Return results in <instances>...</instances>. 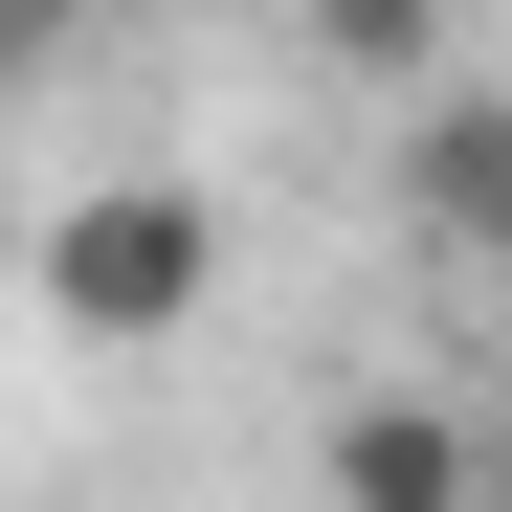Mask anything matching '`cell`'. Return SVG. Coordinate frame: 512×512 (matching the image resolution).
I'll return each instance as SVG.
<instances>
[{"mask_svg":"<svg viewBox=\"0 0 512 512\" xmlns=\"http://www.w3.org/2000/svg\"><path fill=\"white\" fill-rule=\"evenodd\" d=\"M23 290H45L67 357H179V334L223 312V201L201 179H90V201H45Z\"/></svg>","mask_w":512,"mask_h":512,"instance_id":"6da1fadb","label":"cell"},{"mask_svg":"<svg viewBox=\"0 0 512 512\" xmlns=\"http://www.w3.org/2000/svg\"><path fill=\"white\" fill-rule=\"evenodd\" d=\"M401 223H423V268H468V290H512V90H423L401 112Z\"/></svg>","mask_w":512,"mask_h":512,"instance_id":"7a4b0ae2","label":"cell"},{"mask_svg":"<svg viewBox=\"0 0 512 512\" xmlns=\"http://www.w3.org/2000/svg\"><path fill=\"white\" fill-rule=\"evenodd\" d=\"M312 490H334V512H512V468H490V423H468V401H423V379H379V401H334V446H312Z\"/></svg>","mask_w":512,"mask_h":512,"instance_id":"3957f363","label":"cell"},{"mask_svg":"<svg viewBox=\"0 0 512 512\" xmlns=\"http://www.w3.org/2000/svg\"><path fill=\"white\" fill-rule=\"evenodd\" d=\"M312 45L357 67V90H446V67H468V0H312Z\"/></svg>","mask_w":512,"mask_h":512,"instance_id":"277c9868","label":"cell"},{"mask_svg":"<svg viewBox=\"0 0 512 512\" xmlns=\"http://www.w3.org/2000/svg\"><path fill=\"white\" fill-rule=\"evenodd\" d=\"M0 23H45V0H0Z\"/></svg>","mask_w":512,"mask_h":512,"instance_id":"5b68a950","label":"cell"}]
</instances>
